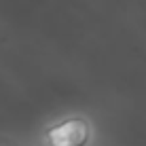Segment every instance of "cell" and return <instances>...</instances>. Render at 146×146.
Here are the masks:
<instances>
[{
  "instance_id": "obj_1",
  "label": "cell",
  "mask_w": 146,
  "mask_h": 146,
  "mask_svg": "<svg viewBox=\"0 0 146 146\" xmlns=\"http://www.w3.org/2000/svg\"><path fill=\"white\" fill-rule=\"evenodd\" d=\"M91 127L85 119L72 117L47 129L44 140L49 146H85L89 142Z\"/></svg>"
}]
</instances>
